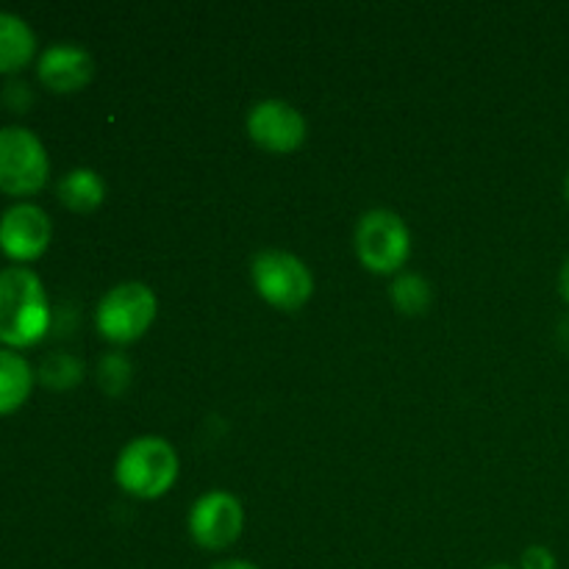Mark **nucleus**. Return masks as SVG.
Listing matches in <instances>:
<instances>
[{
	"label": "nucleus",
	"instance_id": "f257e3e1",
	"mask_svg": "<svg viewBox=\"0 0 569 569\" xmlns=\"http://www.w3.org/2000/svg\"><path fill=\"white\" fill-rule=\"evenodd\" d=\"M50 306L42 281L26 267L0 272V342L28 348L48 333Z\"/></svg>",
	"mask_w": 569,
	"mask_h": 569
},
{
	"label": "nucleus",
	"instance_id": "f03ea898",
	"mask_svg": "<svg viewBox=\"0 0 569 569\" xmlns=\"http://www.w3.org/2000/svg\"><path fill=\"white\" fill-rule=\"evenodd\" d=\"M114 478L120 489L139 500H156L172 489L178 478V453L167 439L139 437L122 448Z\"/></svg>",
	"mask_w": 569,
	"mask_h": 569
},
{
	"label": "nucleus",
	"instance_id": "7ed1b4c3",
	"mask_svg": "<svg viewBox=\"0 0 569 569\" xmlns=\"http://www.w3.org/2000/svg\"><path fill=\"white\" fill-rule=\"evenodd\" d=\"M250 278L259 292L272 309L278 311H298L309 303L315 295V278L311 270L287 250H261L250 264Z\"/></svg>",
	"mask_w": 569,
	"mask_h": 569
},
{
	"label": "nucleus",
	"instance_id": "20e7f679",
	"mask_svg": "<svg viewBox=\"0 0 569 569\" xmlns=\"http://www.w3.org/2000/svg\"><path fill=\"white\" fill-rule=\"evenodd\" d=\"M156 311H159V303H156L153 289L139 281H126L103 295L94 322L103 339L114 345H131L148 333Z\"/></svg>",
	"mask_w": 569,
	"mask_h": 569
},
{
	"label": "nucleus",
	"instance_id": "39448f33",
	"mask_svg": "<svg viewBox=\"0 0 569 569\" xmlns=\"http://www.w3.org/2000/svg\"><path fill=\"white\" fill-rule=\"evenodd\" d=\"M411 253L406 222L395 211H367L356 226V256L376 276H395Z\"/></svg>",
	"mask_w": 569,
	"mask_h": 569
},
{
	"label": "nucleus",
	"instance_id": "423d86ee",
	"mask_svg": "<svg viewBox=\"0 0 569 569\" xmlns=\"http://www.w3.org/2000/svg\"><path fill=\"white\" fill-rule=\"evenodd\" d=\"M48 153L33 131L20 126L0 128V189L33 194L48 181Z\"/></svg>",
	"mask_w": 569,
	"mask_h": 569
},
{
	"label": "nucleus",
	"instance_id": "0eeeda50",
	"mask_svg": "<svg viewBox=\"0 0 569 569\" xmlns=\"http://www.w3.org/2000/svg\"><path fill=\"white\" fill-rule=\"evenodd\" d=\"M244 528V511L233 495L209 492L192 506L189 533L203 550H228Z\"/></svg>",
	"mask_w": 569,
	"mask_h": 569
},
{
	"label": "nucleus",
	"instance_id": "6e6552de",
	"mask_svg": "<svg viewBox=\"0 0 569 569\" xmlns=\"http://www.w3.org/2000/svg\"><path fill=\"white\" fill-rule=\"evenodd\" d=\"M248 133L267 153L287 156L306 142L309 126L295 106L283 103V100H264L250 109Z\"/></svg>",
	"mask_w": 569,
	"mask_h": 569
},
{
	"label": "nucleus",
	"instance_id": "1a4fd4ad",
	"mask_svg": "<svg viewBox=\"0 0 569 569\" xmlns=\"http://www.w3.org/2000/svg\"><path fill=\"white\" fill-rule=\"evenodd\" d=\"M50 217L39 206L17 203L0 217V250L17 261H33L50 244Z\"/></svg>",
	"mask_w": 569,
	"mask_h": 569
},
{
	"label": "nucleus",
	"instance_id": "9d476101",
	"mask_svg": "<svg viewBox=\"0 0 569 569\" xmlns=\"http://www.w3.org/2000/svg\"><path fill=\"white\" fill-rule=\"evenodd\" d=\"M94 76V61L78 44H50L39 59V78L53 92H78Z\"/></svg>",
	"mask_w": 569,
	"mask_h": 569
},
{
	"label": "nucleus",
	"instance_id": "9b49d317",
	"mask_svg": "<svg viewBox=\"0 0 569 569\" xmlns=\"http://www.w3.org/2000/svg\"><path fill=\"white\" fill-rule=\"evenodd\" d=\"M37 39L22 17L0 11V72H17L33 59Z\"/></svg>",
	"mask_w": 569,
	"mask_h": 569
},
{
	"label": "nucleus",
	"instance_id": "f8f14e48",
	"mask_svg": "<svg viewBox=\"0 0 569 569\" xmlns=\"http://www.w3.org/2000/svg\"><path fill=\"white\" fill-rule=\"evenodd\" d=\"M106 198V183L103 178L94 170L78 167V170L67 172L59 181V200L67 209L78 211V214H89L98 209Z\"/></svg>",
	"mask_w": 569,
	"mask_h": 569
},
{
	"label": "nucleus",
	"instance_id": "ddd939ff",
	"mask_svg": "<svg viewBox=\"0 0 569 569\" xmlns=\"http://www.w3.org/2000/svg\"><path fill=\"white\" fill-rule=\"evenodd\" d=\"M33 372L22 356L0 350V415L20 409L31 395Z\"/></svg>",
	"mask_w": 569,
	"mask_h": 569
},
{
	"label": "nucleus",
	"instance_id": "4468645a",
	"mask_svg": "<svg viewBox=\"0 0 569 569\" xmlns=\"http://www.w3.org/2000/svg\"><path fill=\"white\" fill-rule=\"evenodd\" d=\"M431 300H433L431 283H428L422 276H411V272H406V276H400L398 281L392 283V303L400 315L406 317L426 315V311L431 309Z\"/></svg>",
	"mask_w": 569,
	"mask_h": 569
},
{
	"label": "nucleus",
	"instance_id": "2eb2a0df",
	"mask_svg": "<svg viewBox=\"0 0 569 569\" xmlns=\"http://www.w3.org/2000/svg\"><path fill=\"white\" fill-rule=\"evenodd\" d=\"M78 376H81V367H78V361H72L70 356H53V359L44 361L42 367V378L56 389L78 383Z\"/></svg>",
	"mask_w": 569,
	"mask_h": 569
},
{
	"label": "nucleus",
	"instance_id": "dca6fc26",
	"mask_svg": "<svg viewBox=\"0 0 569 569\" xmlns=\"http://www.w3.org/2000/svg\"><path fill=\"white\" fill-rule=\"evenodd\" d=\"M520 569H559L553 550L545 548V545H531V548L522 550Z\"/></svg>",
	"mask_w": 569,
	"mask_h": 569
},
{
	"label": "nucleus",
	"instance_id": "f3484780",
	"mask_svg": "<svg viewBox=\"0 0 569 569\" xmlns=\"http://www.w3.org/2000/svg\"><path fill=\"white\" fill-rule=\"evenodd\" d=\"M559 289H561V298H565L567 303H569V256H567L565 264H561V272H559Z\"/></svg>",
	"mask_w": 569,
	"mask_h": 569
},
{
	"label": "nucleus",
	"instance_id": "a211bd4d",
	"mask_svg": "<svg viewBox=\"0 0 569 569\" xmlns=\"http://www.w3.org/2000/svg\"><path fill=\"white\" fill-rule=\"evenodd\" d=\"M211 569H259V567L242 559H228V561H220V565H214Z\"/></svg>",
	"mask_w": 569,
	"mask_h": 569
},
{
	"label": "nucleus",
	"instance_id": "6ab92c4d",
	"mask_svg": "<svg viewBox=\"0 0 569 569\" xmlns=\"http://www.w3.org/2000/svg\"><path fill=\"white\" fill-rule=\"evenodd\" d=\"M487 569H517V567H509V565H495V567H487Z\"/></svg>",
	"mask_w": 569,
	"mask_h": 569
},
{
	"label": "nucleus",
	"instance_id": "aec40b11",
	"mask_svg": "<svg viewBox=\"0 0 569 569\" xmlns=\"http://www.w3.org/2000/svg\"><path fill=\"white\" fill-rule=\"evenodd\" d=\"M565 194H567V203H569V172H567V181H565Z\"/></svg>",
	"mask_w": 569,
	"mask_h": 569
}]
</instances>
